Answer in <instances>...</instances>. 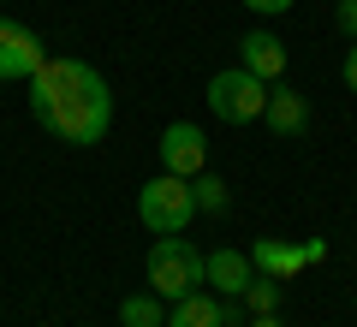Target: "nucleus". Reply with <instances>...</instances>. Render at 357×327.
<instances>
[{
    "label": "nucleus",
    "instance_id": "obj_17",
    "mask_svg": "<svg viewBox=\"0 0 357 327\" xmlns=\"http://www.w3.org/2000/svg\"><path fill=\"white\" fill-rule=\"evenodd\" d=\"M345 89H351V96H357V42H351V48H345Z\"/></svg>",
    "mask_w": 357,
    "mask_h": 327
},
{
    "label": "nucleus",
    "instance_id": "obj_10",
    "mask_svg": "<svg viewBox=\"0 0 357 327\" xmlns=\"http://www.w3.org/2000/svg\"><path fill=\"white\" fill-rule=\"evenodd\" d=\"M238 66L250 77H262V84H280L286 77V42L274 30H244L238 36Z\"/></svg>",
    "mask_w": 357,
    "mask_h": 327
},
{
    "label": "nucleus",
    "instance_id": "obj_9",
    "mask_svg": "<svg viewBox=\"0 0 357 327\" xmlns=\"http://www.w3.org/2000/svg\"><path fill=\"white\" fill-rule=\"evenodd\" d=\"M262 126L274 131V137H286V143H292V137H304V131H310V101L298 96V89L286 84V77H280V84H268V107H262Z\"/></svg>",
    "mask_w": 357,
    "mask_h": 327
},
{
    "label": "nucleus",
    "instance_id": "obj_18",
    "mask_svg": "<svg viewBox=\"0 0 357 327\" xmlns=\"http://www.w3.org/2000/svg\"><path fill=\"white\" fill-rule=\"evenodd\" d=\"M250 327H286L280 315H250Z\"/></svg>",
    "mask_w": 357,
    "mask_h": 327
},
{
    "label": "nucleus",
    "instance_id": "obj_16",
    "mask_svg": "<svg viewBox=\"0 0 357 327\" xmlns=\"http://www.w3.org/2000/svg\"><path fill=\"white\" fill-rule=\"evenodd\" d=\"M244 6H250L256 18H280V13H292L298 0H244Z\"/></svg>",
    "mask_w": 357,
    "mask_h": 327
},
{
    "label": "nucleus",
    "instance_id": "obj_8",
    "mask_svg": "<svg viewBox=\"0 0 357 327\" xmlns=\"http://www.w3.org/2000/svg\"><path fill=\"white\" fill-rule=\"evenodd\" d=\"M161 173H178V178L208 173V137H203V126L173 119V126L161 131Z\"/></svg>",
    "mask_w": 357,
    "mask_h": 327
},
{
    "label": "nucleus",
    "instance_id": "obj_13",
    "mask_svg": "<svg viewBox=\"0 0 357 327\" xmlns=\"http://www.w3.org/2000/svg\"><path fill=\"white\" fill-rule=\"evenodd\" d=\"M191 197H197V214H227V208H232L227 178H215V173H197V178H191Z\"/></svg>",
    "mask_w": 357,
    "mask_h": 327
},
{
    "label": "nucleus",
    "instance_id": "obj_11",
    "mask_svg": "<svg viewBox=\"0 0 357 327\" xmlns=\"http://www.w3.org/2000/svg\"><path fill=\"white\" fill-rule=\"evenodd\" d=\"M256 280V268H250V250H208L203 256V286H215L220 298H244V286Z\"/></svg>",
    "mask_w": 357,
    "mask_h": 327
},
{
    "label": "nucleus",
    "instance_id": "obj_15",
    "mask_svg": "<svg viewBox=\"0 0 357 327\" xmlns=\"http://www.w3.org/2000/svg\"><path fill=\"white\" fill-rule=\"evenodd\" d=\"M333 24H340L345 36L357 42V0H340V6H333Z\"/></svg>",
    "mask_w": 357,
    "mask_h": 327
},
{
    "label": "nucleus",
    "instance_id": "obj_6",
    "mask_svg": "<svg viewBox=\"0 0 357 327\" xmlns=\"http://www.w3.org/2000/svg\"><path fill=\"white\" fill-rule=\"evenodd\" d=\"M238 315H244V298H220L208 286L167 303V327H238Z\"/></svg>",
    "mask_w": 357,
    "mask_h": 327
},
{
    "label": "nucleus",
    "instance_id": "obj_14",
    "mask_svg": "<svg viewBox=\"0 0 357 327\" xmlns=\"http://www.w3.org/2000/svg\"><path fill=\"white\" fill-rule=\"evenodd\" d=\"M280 291H286V280L256 274L250 286H244V310H250V315H280Z\"/></svg>",
    "mask_w": 357,
    "mask_h": 327
},
{
    "label": "nucleus",
    "instance_id": "obj_12",
    "mask_svg": "<svg viewBox=\"0 0 357 327\" xmlns=\"http://www.w3.org/2000/svg\"><path fill=\"white\" fill-rule=\"evenodd\" d=\"M119 327H167V298H155V291L126 298L119 303Z\"/></svg>",
    "mask_w": 357,
    "mask_h": 327
},
{
    "label": "nucleus",
    "instance_id": "obj_5",
    "mask_svg": "<svg viewBox=\"0 0 357 327\" xmlns=\"http://www.w3.org/2000/svg\"><path fill=\"white\" fill-rule=\"evenodd\" d=\"M42 60H48V48H42L36 30L18 24V18H0V84H30L42 72Z\"/></svg>",
    "mask_w": 357,
    "mask_h": 327
},
{
    "label": "nucleus",
    "instance_id": "obj_2",
    "mask_svg": "<svg viewBox=\"0 0 357 327\" xmlns=\"http://www.w3.org/2000/svg\"><path fill=\"white\" fill-rule=\"evenodd\" d=\"M143 274H149V291L155 298H185V291L203 286V250H197L185 232H173V238H155L149 244V262H143Z\"/></svg>",
    "mask_w": 357,
    "mask_h": 327
},
{
    "label": "nucleus",
    "instance_id": "obj_7",
    "mask_svg": "<svg viewBox=\"0 0 357 327\" xmlns=\"http://www.w3.org/2000/svg\"><path fill=\"white\" fill-rule=\"evenodd\" d=\"M321 256H328V244H321V238H310V244L256 238V244H250V268H256V274H268V280H298L310 262H321Z\"/></svg>",
    "mask_w": 357,
    "mask_h": 327
},
{
    "label": "nucleus",
    "instance_id": "obj_4",
    "mask_svg": "<svg viewBox=\"0 0 357 327\" xmlns=\"http://www.w3.org/2000/svg\"><path fill=\"white\" fill-rule=\"evenodd\" d=\"M203 96H208V114H215L220 126H250V119H262V107H268V84H262V77H250L244 66L215 72Z\"/></svg>",
    "mask_w": 357,
    "mask_h": 327
},
{
    "label": "nucleus",
    "instance_id": "obj_1",
    "mask_svg": "<svg viewBox=\"0 0 357 327\" xmlns=\"http://www.w3.org/2000/svg\"><path fill=\"white\" fill-rule=\"evenodd\" d=\"M30 114L60 143L89 149L114 126V89L89 60H42V72L30 77Z\"/></svg>",
    "mask_w": 357,
    "mask_h": 327
},
{
    "label": "nucleus",
    "instance_id": "obj_3",
    "mask_svg": "<svg viewBox=\"0 0 357 327\" xmlns=\"http://www.w3.org/2000/svg\"><path fill=\"white\" fill-rule=\"evenodd\" d=\"M137 220L155 232V238H173L197 220V197H191V178L178 173H155L149 185L137 190Z\"/></svg>",
    "mask_w": 357,
    "mask_h": 327
}]
</instances>
